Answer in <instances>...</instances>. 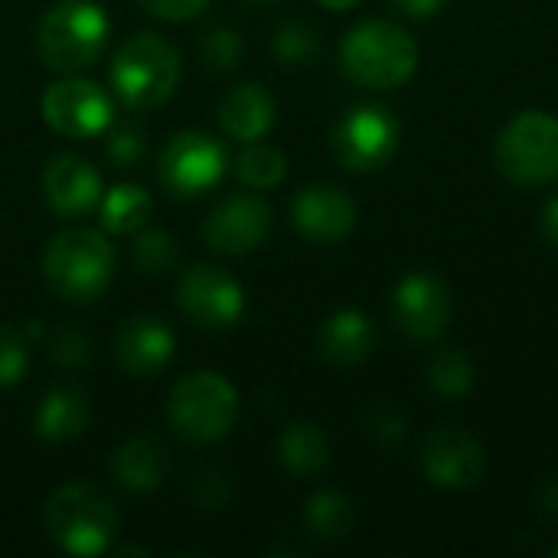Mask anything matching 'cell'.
Listing matches in <instances>:
<instances>
[{"label": "cell", "mask_w": 558, "mask_h": 558, "mask_svg": "<svg viewBox=\"0 0 558 558\" xmlns=\"http://www.w3.org/2000/svg\"><path fill=\"white\" fill-rule=\"evenodd\" d=\"M284 173H288V160L271 144L248 141L235 157V177L252 190H271L284 180Z\"/></svg>", "instance_id": "26"}, {"label": "cell", "mask_w": 558, "mask_h": 558, "mask_svg": "<svg viewBox=\"0 0 558 558\" xmlns=\"http://www.w3.org/2000/svg\"><path fill=\"white\" fill-rule=\"evenodd\" d=\"M376 347V327L363 311H337L317 333V353L333 366H360Z\"/></svg>", "instance_id": "19"}, {"label": "cell", "mask_w": 558, "mask_h": 558, "mask_svg": "<svg viewBox=\"0 0 558 558\" xmlns=\"http://www.w3.org/2000/svg\"><path fill=\"white\" fill-rule=\"evenodd\" d=\"M275 56L288 69H307L320 59V36L304 20H288L275 33Z\"/></svg>", "instance_id": "27"}, {"label": "cell", "mask_w": 558, "mask_h": 558, "mask_svg": "<svg viewBox=\"0 0 558 558\" xmlns=\"http://www.w3.org/2000/svg\"><path fill=\"white\" fill-rule=\"evenodd\" d=\"M451 0H392V7L412 20H428V16H438Z\"/></svg>", "instance_id": "35"}, {"label": "cell", "mask_w": 558, "mask_h": 558, "mask_svg": "<svg viewBox=\"0 0 558 558\" xmlns=\"http://www.w3.org/2000/svg\"><path fill=\"white\" fill-rule=\"evenodd\" d=\"M340 65L363 88H399L418 69V43L392 20H366L343 36Z\"/></svg>", "instance_id": "1"}, {"label": "cell", "mask_w": 558, "mask_h": 558, "mask_svg": "<svg viewBox=\"0 0 558 558\" xmlns=\"http://www.w3.org/2000/svg\"><path fill=\"white\" fill-rule=\"evenodd\" d=\"M369 428H373V435L379 438V441H402L405 438V432H409V422L399 415V412H392V409H379L376 415H373V422H369Z\"/></svg>", "instance_id": "34"}, {"label": "cell", "mask_w": 558, "mask_h": 558, "mask_svg": "<svg viewBox=\"0 0 558 558\" xmlns=\"http://www.w3.org/2000/svg\"><path fill=\"white\" fill-rule=\"evenodd\" d=\"M108 43V16L92 0H59L36 26L39 59L62 75H75L98 62Z\"/></svg>", "instance_id": "3"}, {"label": "cell", "mask_w": 558, "mask_h": 558, "mask_svg": "<svg viewBox=\"0 0 558 558\" xmlns=\"http://www.w3.org/2000/svg\"><path fill=\"white\" fill-rule=\"evenodd\" d=\"M98 209H101V226L111 235H131L147 226V219L154 213V199L144 186L121 183L111 193H101Z\"/></svg>", "instance_id": "23"}, {"label": "cell", "mask_w": 558, "mask_h": 558, "mask_svg": "<svg viewBox=\"0 0 558 558\" xmlns=\"http://www.w3.org/2000/svg\"><path fill=\"white\" fill-rule=\"evenodd\" d=\"M536 507L546 520H558V477L546 481L536 494Z\"/></svg>", "instance_id": "36"}, {"label": "cell", "mask_w": 558, "mask_h": 558, "mask_svg": "<svg viewBox=\"0 0 558 558\" xmlns=\"http://www.w3.org/2000/svg\"><path fill=\"white\" fill-rule=\"evenodd\" d=\"M180 56L157 33L131 36L111 59V88L131 111L163 105L180 85Z\"/></svg>", "instance_id": "4"}, {"label": "cell", "mask_w": 558, "mask_h": 558, "mask_svg": "<svg viewBox=\"0 0 558 558\" xmlns=\"http://www.w3.org/2000/svg\"><path fill=\"white\" fill-rule=\"evenodd\" d=\"M88 428V402L78 389L59 386L52 392H46V399L39 402L36 412V435L43 441L62 445L78 438Z\"/></svg>", "instance_id": "21"}, {"label": "cell", "mask_w": 558, "mask_h": 558, "mask_svg": "<svg viewBox=\"0 0 558 558\" xmlns=\"http://www.w3.org/2000/svg\"><path fill=\"white\" fill-rule=\"evenodd\" d=\"M539 229H543V239H546L553 248H558V196L546 199L543 216H539Z\"/></svg>", "instance_id": "37"}, {"label": "cell", "mask_w": 558, "mask_h": 558, "mask_svg": "<svg viewBox=\"0 0 558 558\" xmlns=\"http://www.w3.org/2000/svg\"><path fill=\"white\" fill-rule=\"evenodd\" d=\"M304 526L314 539L320 543H337L353 533L356 526V507L347 494L337 490H320L307 500L304 510Z\"/></svg>", "instance_id": "24"}, {"label": "cell", "mask_w": 558, "mask_h": 558, "mask_svg": "<svg viewBox=\"0 0 558 558\" xmlns=\"http://www.w3.org/2000/svg\"><path fill=\"white\" fill-rule=\"evenodd\" d=\"M199 52H203V62H206L209 69H216V72H232V69L242 62V36H239L235 29H226V26L209 29V33L203 36Z\"/></svg>", "instance_id": "29"}, {"label": "cell", "mask_w": 558, "mask_h": 558, "mask_svg": "<svg viewBox=\"0 0 558 558\" xmlns=\"http://www.w3.org/2000/svg\"><path fill=\"white\" fill-rule=\"evenodd\" d=\"M173 330L157 317H131L114 337V360L131 376H150L173 356Z\"/></svg>", "instance_id": "17"}, {"label": "cell", "mask_w": 558, "mask_h": 558, "mask_svg": "<svg viewBox=\"0 0 558 558\" xmlns=\"http://www.w3.org/2000/svg\"><path fill=\"white\" fill-rule=\"evenodd\" d=\"M147 13H154V16H160V20H173V23H180V20H193V16H199L206 7H209V0H137Z\"/></svg>", "instance_id": "33"}, {"label": "cell", "mask_w": 558, "mask_h": 558, "mask_svg": "<svg viewBox=\"0 0 558 558\" xmlns=\"http://www.w3.org/2000/svg\"><path fill=\"white\" fill-rule=\"evenodd\" d=\"M43 190H46V203L65 219L85 216L101 203V177L78 154L52 157L43 173Z\"/></svg>", "instance_id": "16"}, {"label": "cell", "mask_w": 558, "mask_h": 558, "mask_svg": "<svg viewBox=\"0 0 558 558\" xmlns=\"http://www.w3.org/2000/svg\"><path fill=\"white\" fill-rule=\"evenodd\" d=\"M108 157L118 167H134L144 157V131L137 124H121L108 141Z\"/></svg>", "instance_id": "32"}, {"label": "cell", "mask_w": 558, "mask_h": 558, "mask_svg": "<svg viewBox=\"0 0 558 558\" xmlns=\"http://www.w3.org/2000/svg\"><path fill=\"white\" fill-rule=\"evenodd\" d=\"M49 288L75 304L101 298L114 275V248L98 229H62L43 252Z\"/></svg>", "instance_id": "2"}, {"label": "cell", "mask_w": 558, "mask_h": 558, "mask_svg": "<svg viewBox=\"0 0 558 558\" xmlns=\"http://www.w3.org/2000/svg\"><path fill=\"white\" fill-rule=\"evenodd\" d=\"M177 307L196 327L229 330L245 311V294L229 271L216 265H196L177 284Z\"/></svg>", "instance_id": "11"}, {"label": "cell", "mask_w": 558, "mask_h": 558, "mask_svg": "<svg viewBox=\"0 0 558 558\" xmlns=\"http://www.w3.org/2000/svg\"><path fill=\"white\" fill-rule=\"evenodd\" d=\"M111 471H114V481L124 490H134V494L157 490L167 481V471H170L167 445L150 438V435H137V438L124 441L114 451Z\"/></svg>", "instance_id": "20"}, {"label": "cell", "mask_w": 558, "mask_h": 558, "mask_svg": "<svg viewBox=\"0 0 558 558\" xmlns=\"http://www.w3.org/2000/svg\"><path fill=\"white\" fill-rule=\"evenodd\" d=\"M49 360L59 366H82L88 360V340L75 327H59L49 340Z\"/></svg>", "instance_id": "31"}, {"label": "cell", "mask_w": 558, "mask_h": 558, "mask_svg": "<svg viewBox=\"0 0 558 558\" xmlns=\"http://www.w3.org/2000/svg\"><path fill=\"white\" fill-rule=\"evenodd\" d=\"M474 363L468 360V353L464 350H458V347H445V350H438L432 360H428V366H425V379H428V386L438 392V396H445V399H461V396H468L471 389H474Z\"/></svg>", "instance_id": "25"}, {"label": "cell", "mask_w": 558, "mask_h": 558, "mask_svg": "<svg viewBox=\"0 0 558 558\" xmlns=\"http://www.w3.org/2000/svg\"><path fill=\"white\" fill-rule=\"evenodd\" d=\"M29 353L20 333H13L10 327H0V389L16 386L26 373Z\"/></svg>", "instance_id": "30"}, {"label": "cell", "mask_w": 558, "mask_h": 558, "mask_svg": "<svg viewBox=\"0 0 558 558\" xmlns=\"http://www.w3.org/2000/svg\"><path fill=\"white\" fill-rule=\"evenodd\" d=\"M219 124L232 141H262L275 124V98L258 82L235 85L219 105Z\"/></svg>", "instance_id": "18"}, {"label": "cell", "mask_w": 558, "mask_h": 558, "mask_svg": "<svg viewBox=\"0 0 558 558\" xmlns=\"http://www.w3.org/2000/svg\"><path fill=\"white\" fill-rule=\"evenodd\" d=\"M229 167L226 147L203 131H180L160 154V183L167 193L193 199L213 190Z\"/></svg>", "instance_id": "9"}, {"label": "cell", "mask_w": 558, "mask_h": 558, "mask_svg": "<svg viewBox=\"0 0 558 558\" xmlns=\"http://www.w3.org/2000/svg\"><path fill=\"white\" fill-rule=\"evenodd\" d=\"M278 458L294 477H317L330 464V441L314 422H294L278 441Z\"/></svg>", "instance_id": "22"}, {"label": "cell", "mask_w": 558, "mask_h": 558, "mask_svg": "<svg viewBox=\"0 0 558 558\" xmlns=\"http://www.w3.org/2000/svg\"><path fill=\"white\" fill-rule=\"evenodd\" d=\"M399 118L386 105H356L333 128V157L353 173L383 170L399 150Z\"/></svg>", "instance_id": "8"}, {"label": "cell", "mask_w": 558, "mask_h": 558, "mask_svg": "<svg viewBox=\"0 0 558 558\" xmlns=\"http://www.w3.org/2000/svg\"><path fill=\"white\" fill-rule=\"evenodd\" d=\"M43 121L62 137H98L114 121L111 95L88 78H62L43 92Z\"/></svg>", "instance_id": "10"}, {"label": "cell", "mask_w": 558, "mask_h": 558, "mask_svg": "<svg viewBox=\"0 0 558 558\" xmlns=\"http://www.w3.org/2000/svg\"><path fill=\"white\" fill-rule=\"evenodd\" d=\"M392 314L412 340H438L451 320V291L438 275L412 271L392 291Z\"/></svg>", "instance_id": "13"}, {"label": "cell", "mask_w": 558, "mask_h": 558, "mask_svg": "<svg viewBox=\"0 0 558 558\" xmlns=\"http://www.w3.org/2000/svg\"><path fill=\"white\" fill-rule=\"evenodd\" d=\"M46 533L69 556H101L118 533L114 500L88 484H65L46 504Z\"/></svg>", "instance_id": "5"}, {"label": "cell", "mask_w": 558, "mask_h": 558, "mask_svg": "<svg viewBox=\"0 0 558 558\" xmlns=\"http://www.w3.org/2000/svg\"><path fill=\"white\" fill-rule=\"evenodd\" d=\"M494 160L510 183L546 186L558 180V118L549 111H520L497 134Z\"/></svg>", "instance_id": "6"}, {"label": "cell", "mask_w": 558, "mask_h": 558, "mask_svg": "<svg viewBox=\"0 0 558 558\" xmlns=\"http://www.w3.org/2000/svg\"><path fill=\"white\" fill-rule=\"evenodd\" d=\"M268 229H271L268 203L262 196L239 193V196H226L222 203L213 206V213L203 226V239L219 255H245L265 242Z\"/></svg>", "instance_id": "14"}, {"label": "cell", "mask_w": 558, "mask_h": 558, "mask_svg": "<svg viewBox=\"0 0 558 558\" xmlns=\"http://www.w3.org/2000/svg\"><path fill=\"white\" fill-rule=\"evenodd\" d=\"M294 229L317 245H337L356 229V203L343 186L314 183L304 186L291 203Z\"/></svg>", "instance_id": "15"}, {"label": "cell", "mask_w": 558, "mask_h": 558, "mask_svg": "<svg viewBox=\"0 0 558 558\" xmlns=\"http://www.w3.org/2000/svg\"><path fill=\"white\" fill-rule=\"evenodd\" d=\"M556 556H558V546H556Z\"/></svg>", "instance_id": "40"}, {"label": "cell", "mask_w": 558, "mask_h": 558, "mask_svg": "<svg viewBox=\"0 0 558 558\" xmlns=\"http://www.w3.org/2000/svg\"><path fill=\"white\" fill-rule=\"evenodd\" d=\"M167 418L186 441L206 445L232 432L239 418V392L219 373H193L173 386L167 402Z\"/></svg>", "instance_id": "7"}, {"label": "cell", "mask_w": 558, "mask_h": 558, "mask_svg": "<svg viewBox=\"0 0 558 558\" xmlns=\"http://www.w3.org/2000/svg\"><path fill=\"white\" fill-rule=\"evenodd\" d=\"M180 262V248L173 242L170 232L157 229V232H144L137 242H134V265L144 271V275H167L173 271Z\"/></svg>", "instance_id": "28"}, {"label": "cell", "mask_w": 558, "mask_h": 558, "mask_svg": "<svg viewBox=\"0 0 558 558\" xmlns=\"http://www.w3.org/2000/svg\"><path fill=\"white\" fill-rule=\"evenodd\" d=\"M422 471L441 490H468L487 471L484 445L464 428L441 425L422 445Z\"/></svg>", "instance_id": "12"}, {"label": "cell", "mask_w": 558, "mask_h": 558, "mask_svg": "<svg viewBox=\"0 0 558 558\" xmlns=\"http://www.w3.org/2000/svg\"><path fill=\"white\" fill-rule=\"evenodd\" d=\"M320 7H327V10H337V13H343V10H350V7H356L360 0H317Z\"/></svg>", "instance_id": "38"}, {"label": "cell", "mask_w": 558, "mask_h": 558, "mask_svg": "<svg viewBox=\"0 0 558 558\" xmlns=\"http://www.w3.org/2000/svg\"><path fill=\"white\" fill-rule=\"evenodd\" d=\"M245 3H278V0H245Z\"/></svg>", "instance_id": "39"}]
</instances>
